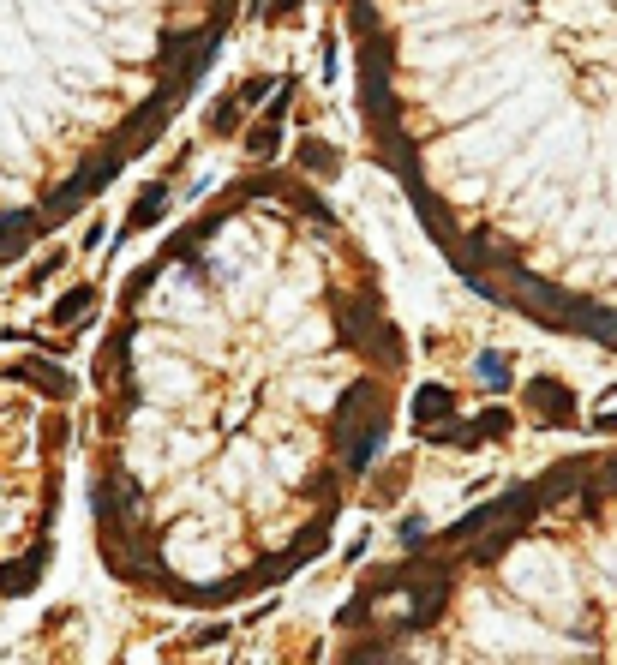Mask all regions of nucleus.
<instances>
[{"mask_svg":"<svg viewBox=\"0 0 617 665\" xmlns=\"http://www.w3.org/2000/svg\"><path fill=\"white\" fill-rule=\"evenodd\" d=\"M450 606V570H432V576H414V594H408V612H402V630H432V618Z\"/></svg>","mask_w":617,"mask_h":665,"instance_id":"f257e3e1","label":"nucleus"},{"mask_svg":"<svg viewBox=\"0 0 617 665\" xmlns=\"http://www.w3.org/2000/svg\"><path fill=\"white\" fill-rule=\"evenodd\" d=\"M528 402H534V414H540L546 426H576V396H570V384H558V378H528Z\"/></svg>","mask_w":617,"mask_h":665,"instance_id":"f03ea898","label":"nucleus"},{"mask_svg":"<svg viewBox=\"0 0 617 665\" xmlns=\"http://www.w3.org/2000/svg\"><path fill=\"white\" fill-rule=\"evenodd\" d=\"M582 480H588V462H558L546 480H540V498L546 504H564V498H582Z\"/></svg>","mask_w":617,"mask_h":665,"instance_id":"7ed1b4c3","label":"nucleus"},{"mask_svg":"<svg viewBox=\"0 0 617 665\" xmlns=\"http://www.w3.org/2000/svg\"><path fill=\"white\" fill-rule=\"evenodd\" d=\"M450 414H456V390H450V384H420V396H414V420L432 426V420H450Z\"/></svg>","mask_w":617,"mask_h":665,"instance_id":"20e7f679","label":"nucleus"},{"mask_svg":"<svg viewBox=\"0 0 617 665\" xmlns=\"http://www.w3.org/2000/svg\"><path fill=\"white\" fill-rule=\"evenodd\" d=\"M276 144H282V120H270V114H264V120L246 132V150H252L258 162H270V156H276Z\"/></svg>","mask_w":617,"mask_h":665,"instance_id":"39448f33","label":"nucleus"},{"mask_svg":"<svg viewBox=\"0 0 617 665\" xmlns=\"http://www.w3.org/2000/svg\"><path fill=\"white\" fill-rule=\"evenodd\" d=\"M300 162H306V174H318V180H330V174L342 168V156H336L330 144H318V138H306V144H300Z\"/></svg>","mask_w":617,"mask_h":665,"instance_id":"423d86ee","label":"nucleus"},{"mask_svg":"<svg viewBox=\"0 0 617 665\" xmlns=\"http://www.w3.org/2000/svg\"><path fill=\"white\" fill-rule=\"evenodd\" d=\"M162 204H168V186H144V192H138V204H132V222H126V228H132V234H138V228H150V222L162 216Z\"/></svg>","mask_w":617,"mask_h":665,"instance_id":"0eeeda50","label":"nucleus"},{"mask_svg":"<svg viewBox=\"0 0 617 665\" xmlns=\"http://www.w3.org/2000/svg\"><path fill=\"white\" fill-rule=\"evenodd\" d=\"M36 576H42V546H36V552H30L24 564H12V570H0V594H24V588H30Z\"/></svg>","mask_w":617,"mask_h":665,"instance_id":"6e6552de","label":"nucleus"},{"mask_svg":"<svg viewBox=\"0 0 617 665\" xmlns=\"http://www.w3.org/2000/svg\"><path fill=\"white\" fill-rule=\"evenodd\" d=\"M474 378H480L486 390H510V366H504V354H480V360H474Z\"/></svg>","mask_w":617,"mask_h":665,"instance_id":"1a4fd4ad","label":"nucleus"},{"mask_svg":"<svg viewBox=\"0 0 617 665\" xmlns=\"http://www.w3.org/2000/svg\"><path fill=\"white\" fill-rule=\"evenodd\" d=\"M90 300H96L90 288H72V294H66L60 306H54V324H84V312H90Z\"/></svg>","mask_w":617,"mask_h":665,"instance_id":"9d476101","label":"nucleus"},{"mask_svg":"<svg viewBox=\"0 0 617 665\" xmlns=\"http://www.w3.org/2000/svg\"><path fill=\"white\" fill-rule=\"evenodd\" d=\"M114 174H120V162H96V168H84V174H78V180H72V186H78V192H84V198H90V192H102V186H108V180H114Z\"/></svg>","mask_w":617,"mask_h":665,"instance_id":"9b49d317","label":"nucleus"},{"mask_svg":"<svg viewBox=\"0 0 617 665\" xmlns=\"http://www.w3.org/2000/svg\"><path fill=\"white\" fill-rule=\"evenodd\" d=\"M474 438H510V414H504V408L480 414V420H474Z\"/></svg>","mask_w":617,"mask_h":665,"instance_id":"f8f14e48","label":"nucleus"},{"mask_svg":"<svg viewBox=\"0 0 617 665\" xmlns=\"http://www.w3.org/2000/svg\"><path fill=\"white\" fill-rule=\"evenodd\" d=\"M366 618H372V594H354V600L342 606V618H336V624H342V630H354V624H366Z\"/></svg>","mask_w":617,"mask_h":665,"instance_id":"ddd939ff","label":"nucleus"},{"mask_svg":"<svg viewBox=\"0 0 617 665\" xmlns=\"http://www.w3.org/2000/svg\"><path fill=\"white\" fill-rule=\"evenodd\" d=\"M30 378H36V384H48L54 396H66V372H60V366H42V360H30Z\"/></svg>","mask_w":617,"mask_h":665,"instance_id":"4468645a","label":"nucleus"},{"mask_svg":"<svg viewBox=\"0 0 617 665\" xmlns=\"http://www.w3.org/2000/svg\"><path fill=\"white\" fill-rule=\"evenodd\" d=\"M594 492H600V498H617V456H612V462H606V468H600V480H594Z\"/></svg>","mask_w":617,"mask_h":665,"instance_id":"2eb2a0df","label":"nucleus"},{"mask_svg":"<svg viewBox=\"0 0 617 665\" xmlns=\"http://www.w3.org/2000/svg\"><path fill=\"white\" fill-rule=\"evenodd\" d=\"M234 96H240V102H264V96H270V78H252V84H240Z\"/></svg>","mask_w":617,"mask_h":665,"instance_id":"dca6fc26","label":"nucleus"},{"mask_svg":"<svg viewBox=\"0 0 617 665\" xmlns=\"http://www.w3.org/2000/svg\"><path fill=\"white\" fill-rule=\"evenodd\" d=\"M288 102H294V90H288V84H282V90H276V96H270V108H264V114H270V120H282V114H288Z\"/></svg>","mask_w":617,"mask_h":665,"instance_id":"f3484780","label":"nucleus"},{"mask_svg":"<svg viewBox=\"0 0 617 665\" xmlns=\"http://www.w3.org/2000/svg\"><path fill=\"white\" fill-rule=\"evenodd\" d=\"M294 6H300V0H270L264 12H270V18H282V12H294Z\"/></svg>","mask_w":617,"mask_h":665,"instance_id":"a211bd4d","label":"nucleus"},{"mask_svg":"<svg viewBox=\"0 0 617 665\" xmlns=\"http://www.w3.org/2000/svg\"><path fill=\"white\" fill-rule=\"evenodd\" d=\"M600 432H617V414H600Z\"/></svg>","mask_w":617,"mask_h":665,"instance_id":"6ab92c4d","label":"nucleus"}]
</instances>
